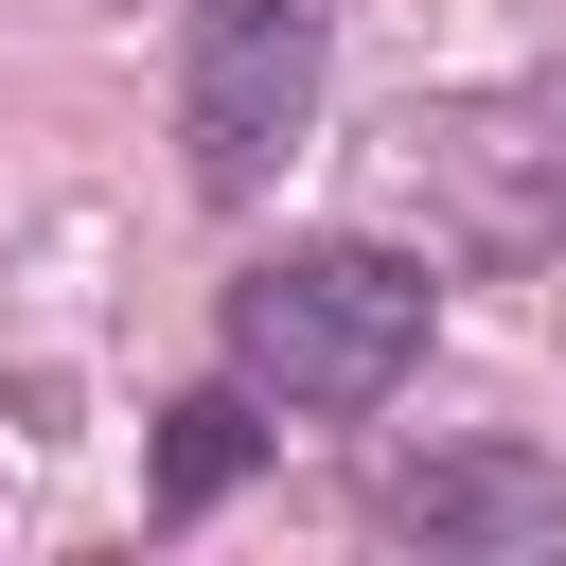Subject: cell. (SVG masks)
I'll return each mask as SVG.
<instances>
[{"instance_id": "obj_1", "label": "cell", "mask_w": 566, "mask_h": 566, "mask_svg": "<svg viewBox=\"0 0 566 566\" xmlns=\"http://www.w3.org/2000/svg\"><path fill=\"white\" fill-rule=\"evenodd\" d=\"M424 318H442V283L407 248L336 230V248H283V265L230 283V371L265 407H389L424 371Z\"/></svg>"}, {"instance_id": "obj_2", "label": "cell", "mask_w": 566, "mask_h": 566, "mask_svg": "<svg viewBox=\"0 0 566 566\" xmlns=\"http://www.w3.org/2000/svg\"><path fill=\"white\" fill-rule=\"evenodd\" d=\"M318 71H336V0H195V71H177V142H195V195L248 212L301 124H318Z\"/></svg>"}, {"instance_id": "obj_3", "label": "cell", "mask_w": 566, "mask_h": 566, "mask_svg": "<svg viewBox=\"0 0 566 566\" xmlns=\"http://www.w3.org/2000/svg\"><path fill=\"white\" fill-rule=\"evenodd\" d=\"M407 195H424V230H442V248H478V265L566 248V71L407 106Z\"/></svg>"}, {"instance_id": "obj_4", "label": "cell", "mask_w": 566, "mask_h": 566, "mask_svg": "<svg viewBox=\"0 0 566 566\" xmlns=\"http://www.w3.org/2000/svg\"><path fill=\"white\" fill-rule=\"evenodd\" d=\"M371 513L424 531V548H548V531H566V478L513 460V442H442V460H389Z\"/></svg>"}, {"instance_id": "obj_5", "label": "cell", "mask_w": 566, "mask_h": 566, "mask_svg": "<svg viewBox=\"0 0 566 566\" xmlns=\"http://www.w3.org/2000/svg\"><path fill=\"white\" fill-rule=\"evenodd\" d=\"M248 460H265V389H248V371L195 389V407H159V513H212Z\"/></svg>"}]
</instances>
